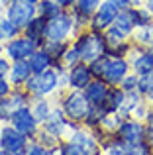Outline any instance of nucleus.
Returning a JSON list of instances; mask_svg holds the SVG:
<instances>
[{
    "mask_svg": "<svg viewBox=\"0 0 153 155\" xmlns=\"http://www.w3.org/2000/svg\"><path fill=\"white\" fill-rule=\"evenodd\" d=\"M71 45L79 53L80 63H86V65H90L92 61H96L102 55H106V49H108L104 31H96V30H90V28L80 30L79 34L71 39Z\"/></svg>",
    "mask_w": 153,
    "mask_h": 155,
    "instance_id": "f257e3e1",
    "label": "nucleus"
},
{
    "mask_svg": "<svg viewBox=\"0 0 153 155\" xmlns=\"http://www.w3.org/2000/svg\"><path fill=\"white\" fill-rule=\"evenodd\" d=\"M88 67H90V71H92V77L104 81L108 87H120L124 77H126L128 73H132L130 61L124 59V57L102 55L100 59L92 61Z\"/></svg>",
    "mask_w": 153,
    "mask_h": 155,
    "instance_id": "f03ea898",
    "label": "nucleus"
},
{
    "mask_svg": "<svg viewBox=\"0 0 153 155\" xmlns=\"http://www.w3.org/2000/svg\"><path fill=\"white\" fill-rule=\"evenodd\" d=\"M55 102L61 106L63 114L69 122L73 124H83L86 118L88 110H90V102L86 100L83 91H75V88H65L53 94Z\"/></svg>",
    "mask_w": 153,
    "mask_h": 155,
    "instance_id": "7ed1b4c3",
    "label": "nucleus"
},
{
    "mask_svg": "<svg viewBox=\"0 0 153 155\" xmlns=\"http://www.w3.org/2000/svg\"><path fill=\"white\" fill-rule=\"evenodd\" d=\"M79 34V28L75 24V18L69 10H63L59 16L47 20L45 28V41H61L69 43L75 35Z\"/></svg>",
    "mask_w": 153,
    "mask_h": 155,
    "instance_id": "20e7f679",
    "label": "nucleus"
},
{
    "mask_svg": "<svg viewBox=\"0 0 153 155\" xmlns=\"http://www.w3.org/2000/svg\"><path fill=\"white\" fill-rule=\"evenodd\" d=\"M26 92L31 98H41V96H53L55 92H59V73L53 67L47 69L43 73H34L30 77V81L26 83Z\"/></svg>",
    "mask_w": 153,
    "mask_h": 155,
    "instance_id": "39448f33",
    "label": "nucleus"
},
{
    "mask_svg": "<svg viewBox=\"0 0 153 155\" xmlns=\"http://www.w3.org/2000/svg\"><path fill=\"white\" fill-rule=\"evenodd\" d=\"M2 16L8 18L12 24H16L20 30H24L31 22V18L37 16V6L28 0H8L2 10Z\"/></svg>",
    "mask_w": 153,
    "mask_h": 155,
    "instance_id": "423d86ee",
    "label": "nucleus"
},
{
    "mask_svg": "<svg viewBox=\"0 0 153 155\" xmlns=\"http://www.w3.org/2000/svg\"><path fill=\"white\" fill-rule=\"evenodd\" d=\"M134 30H135V26H134V22H132V18L126 14V10H120V14H118V18L114 20V24L104 31L108 47L118 45V43H124V41H130Z\"/></svg>",
    "mask_w": 153,
    "mask_h": 155,
    "instance_id": "0eeeda50",
    "label": "nucleus"
},
{
    "mask_svg": "<svg viewBox=\"0 0 153 155\" xmlns=\"http://www.w3.org/2000/svg\"><path fill=\"white\" fill-rule=\"evenodd\" d=\"M75 126H79V124H73V122L67 120L65 114H63V110H61V106L55 102L53 110H51V114H49V118L41 124V130L47 132L49 136H53L55 140L63 141V140H67L69 132L75 128Z\"/></svg>",
    "mask_w": 153,
    "mask_h": 155,
    "instance_id": "6e6552de",
    "label": "nucleus"
},
{
    "mask_svg": "<svg viewBox=\"0 0 153 155\" xmlns=\"http://www.w3.org/2000/svg\"><path fill=\"white\" fill-rule=\"evenodd\" d=\"M8 124H10L12 128H16L18 132H22L24 136L30 137V140H35L37 132L41 130V124L35 120V116H34V112H31L30 106H22V108H18L14 114H12V118H10Z\"/></svg>",
    "mask_w": 153,
    "mask_h": 155,
    "instance_id": "1a4fd4ad",
    "label": "nucleus"
},
{
    "mask_svg": "<svg viewBox=\"0 0 153 155\" xmlns=\"http://www.w3.org/2000/svg\"><path fill=\"white\" fill-rule=\"evenodd\" d=\"M37 43L31 41L30 38H26L24 34L16 35V38L4 41V55L10 61H28L31 57V53L37 49Z\"/></svg>",
    "mask_w": 153,
    "mask_h": 155,
    "instance_id": "9d476101",
    "label": "nucleus"
},
{
    "mask_svg": "<svg viewBox=\"0 0 153 155\" xmlns=\"http://www.w3.org/2000/svg\"><path fill=\"white\" fill-rule=\"evenodd\" d=\"M30 137H26L22 132L12 128L10 124H2V134H0V149L14 153V155H24L30 145Z\"/></svg>",
    "mask_w": 153,
    "mask_h": 155,
    "instance_id": "9b49d317",
    "label": "nucleus"
},
{
    "mask_svg": "<svg viewBox=\"0 0 153 155\" xmlns=\"http://www.w3.org/2000/svg\"><path fill=\"white\" fill-rule=\"evenodd\" d=\"M31 96L26 92V88H12L8 96L0 100V124H8L12 114L22 106H30Z\"/></svg>",
    "mask_w": 153,
    "mask_h": 155,
    "instance_id": "f8f14e48",
    "label": "nucleus"
},
{
    "mask_svg": "<svg viewBox=\"0 0 153 155\" xmlns=\"http://www.w3.org/2000/svg\"><path fill=\"white\" fill-rule=\"evenodd\" d=\"M114 136L120 137L124 143H138V141H143L145 140V124L135 120L134 116L122 118V122H120V126H118Z\"/></svg>",
    "mask_w": 153,
    "mask_h": 155,
    "instance_id": "ddd939ff",
    "label": "nucleus"
},
{
    "mask_svg": "<svg viewBox=\"0 0 153 155\" xmlns=\"http://www.w3.org/2000/svg\"><path fill=\"white\" fill-rule=\"evenodd\" d=\"M100 4H102V0H76V4L71 8L69 12L73 14L75 24H76V28H79V31L84 30V28H88L90 18L94 16V12L98 10Z\"/></svg>",
    "mask_w": 153,
    "mask_h": 155,
    "instance_id": "4468645a",
    "label": "nucleus"
},
{
    "mask_svg": "<svg viewBox=\"0 0 153 155\" xmlns=\"http://www.w3.org/2000/svg\"><path fill=\"white\" fill-rule=\"evenodd\" d=\"M118 14H120L118 8L102 0V4L98 6V10H96L94 16L90 18L88 28H90V30H96V31H106L108 28L114 24V20L118 18Z\"/></svg>",
    "mask_w": 153,
    "mask_h": 155,
    "instance_id": "2eb2a0df",
    "label": "nucleus"
},
{
    "mask_svg": "<svg viewBox=\"0 0 153 155\" xmlns=\"http://www.w3.org/2000/svg\"><path fill=\"white\" fill-rule=\"evenodd\" d=\"M128 61H130L132 73H135V75H145V73L153 71V53L149 47L147 49L145 47H134Z\"/></svg>",
    "mask_w": 153,
    "mask_h": 155,
    "instance_id": "dca6fc26",
    "label": "nucleus"
},
{
    "mask_svg": "<svg viewBox=\"0 0 153 155\" xmlns=\"http://www.w3.org/2000/svg\"><path fill=\"white\" fill-rule=\"evenodd\" d=\"M92 79H94V77H92V71L86 63H79V65H75V67L67 69V83H69V88L84 91Z\"/></svg>",
    "mask_w": 153,
    "mask_h": 155,
    "instance_id": "f3484780",
    "label": "nucleus"
},
{
    "mask_svg": "<svg viewBox=\"0 0 153 155\" xmlns=\"http://www.w3.org/2000/svg\"><path fill=\"white\" fill-rule=\"evenodd\" d=\"M31 75H34V71L30 67V61H12L6 79L10 81V84L14 88H24Z\"/></svg>",
    "mask_w": 153,
    "mask_h": 155,
    "instance_id": "a211bd4d",
    "label": "nucleus"
},
{
    "mask_svg": "<svg viewBox=\"0 0 153 155\" xmlns=\"http://www.w3.org/2000/svg\"><path fill=\"white\" fill-rule=\"evenodd\" d=\"M108 91H110V87H108L104 81L92 79L83 92H84V96H86V100L90 102V106H104L106 96H108Z\"/></svg>",
    "mask_w": 153,
    "mask_h": 155,
    "instance_id": "6ab92c4d",
    "label": "nucleus"
},
{
    "mask_svg": "<svg viewBox=\"0 0 153 155\" xmlns=\"http://www.w3.org/2000/svg\"><path fill=\"white\" fill-rule=\"evenodd\" d=\"M45 28H47V20L43 18V16H35V18H31V22L22 30V34L41 47L43 43H45Z\"/></svg>",
    "mask_w": 153,
    "mask_h": 155,
    "instance_id": "aec40b11",
    "label": "nucleus"
},
{
    "mask_svg": "<svg viewBox=\"0 0 153 155\" xmlns=\"http://www.w3.org/2000/svg\"><path fill=\"white\" fill-rule=\"evenodd\" d=\"M53 106H55V98H53V96L31 98V102H30V108H31V112H34L35 120H37L39 124H43V122L49 118V114H51V110H53Z\"/></svg>",
    "mask_w": 153,
    "mask_h": 155,
    "instance_id": "412c9836",
    "label": "nucleus"
},
{
    "mask_svg": "<svg viewBox=\"0 0 153 155\" xmlns=\"http://www.w3.org/2000/svg\"><path fill=\"white\" fill-rule=\"evenodd\" d=\"M132 43L135 47H153V22L138 26L132 34Z\"/></svg>",
    "mask_w": 153,
    "mask_h": 155,
    "instance_id": "4be33fe9",
    "label": "nucleus"
},
{
    "mask_svg": "<svg viewBox=\"0 0 153 155\" xmlns=\"http://www.w3.org/2000/svg\"><path fill=\"white\" fill-rule=\"evenodd\" d=\"M28 61H30V67H31L34 73H43V71L53 67V59H51V55L43 49V47H37V49L31 53V57Z\"/></svg>",
    "mask_w": 153,
    "mask_h": 155,
    "instance_id": "5701e85b",
    "label": "nucleus"
},
{
    "mask_svg": "<svg viewBox=\"0 0 153 155\" xmlns=\"http://www.w3.org/2000/svg\"><path fill=\"white\" fill-rule=\"evenodd\" d=\"M106 114H110L104 106H90V110H88L86 118H84L83 126L88 130H96L100 124H102V120L106 118Z\"/></svg>",
    "mask_w": 153,
    "mask_h": 155,
    "instance_id": "b1692460",
    "label": "nucleus"
},
{
    "mask_svg": "<svg viewBox=\"0 0 153 155\" xmlns=\"http://www.w3.org/2000/svg\"><path fill=\"white\" fill-rule=\"evenodd\" d=\"M142 100H143V96L139 94L138 91H134V92H126V94H124V102H122V106H120L118 114H120L122 118H130L132 114H134L135 106L142 102Z\"/></svg>",
    "mask_w": 153,
    "mask_h": 155,
    "instance_id": "393cba45",
    "label": "nucleus"
},
{
    "mask_svg": "<svg viewBox=\"0 0 153 155\" xmlns=\"http://www.w3.org/2000/svg\"><path fill=\"white\" fill-rule=\"evenodd\" d=\"M124 94H126V92H124L120 87H110L108 96H106V102H104V108H106L110 114H118L120 106L124 102Z\"/></svg>",
    "mask_w": 153,
    "mask_h": 155,
    "instance_id": "a878e982",
    "label": "nucleus"
},
{
    "mask_svg": "<svg viewBox=\"0 0 153 155\" xmlns=\"http://www.w3.org/2000/svg\"><path fill=\"white\" fill-rule=\"evenodd\" d=\"M37 6V16H43L45 20H51L55 16H59L63 12V8L59 6L57 0H41V2L35 4Z\"/></svg>",
    "mask_w": 153,
    "mask_h": 155,
    "instance_id": "bb28decb",
    "label": "nucleus"
},
{
    "mask_svg": "<svg viewBox=\"0 0 153 155\" xmlns=\"http://www.w3.org/2000/svg\"><path fill=\"white\" fill-rule=\"evenodd\" d=\"M100 145H102V155H124L128 143H124V141L120 140V137H116V136H110Z\"/></svg>",
    "mask_w": 153,
    "mask_h": 155,
    "instance_id": "cd10ccee",
    "label": "nucleus"
},
{
    "mask_svg": "<svg viewBox=\"0 0 153 155\" xmlns=\"http://www.w3.org/2000/svg\"><path fill=\"white\" fill-rule=\"evenodd\" d=\"M126 14L132 18V22H134L135 28H138V26H143V24L153 22L151 14H149V12H147L143 6H130V8H126Z\"/></svg>",
    "mask_w": 153,
    "mask_h": 155,
    "instance_id": "c85d7f7f",
    "label": "nucleus"
},
{
    "mask_svg": "<svg viewBox=\"0 0 153 155\" xmlns=\"http://www.w3.org/2000/svg\"><path fill=\"white\" fill-rule=\"evenodd\" d=\"M41 47L51 55V59H53V65H55V63H63V55H65V51H67V47H69V43H61V41H45Z\"/></svg>",
    "mask_w": 153,
    "mask_h": 155,
    "instance_id": "c756f323",
    "label": "nucleus"
},
{
    "mask_svg": "<svg viewBox=\"0 0 153 155\" xmlns=\"http://www.w3.org/2000/svg\"><path fill=\"white\" fill-rule=\"evenodd\" d=\"M134 43H132V39L130 41H124V43H118V45H110L106 49V55L108 57H124V59H128L130 57V53L134 51Z\"/></svg>",
    "mask_w": 153,
    "mask_h": 155,
    "instance_id": "7c9ffc66",
    "label": "nucleus"
},
{
    "mask_svg": "<svg viewBox=\"0 0 153 155\" xmlns=\"http://www.w3.org/2000/svg\"><path fill=\"white\" fill-rule=\"evenodd\" d=\"M57 149H59V155H90L83 145L73 143V141H69V140H63Z\"/></svg>",
    "mask_w": 153,
    "mask_h": 155,
    "instance_id": "2f4dec72",
    "label": "nucleus"
},
{
    "mask_svg": "<svg viewBox=\"0 0 153 155\" xmlns=\"http://www.w3.org/2000/svg\"><path fill=\"white\" fill-rule=\"evenodd\" d=\"M138 92L143 96V98H147V96L153 92V71L145 73V75H138Z\"/></svg>",
    "mask_w": 153,
    "mask_h": 155,
    "instance_id": "473e14b6",
    "label": "nucleus"
},
{
    "mask_svg": "<svg viewBox=\"0 0 153 155\" xmlns=\"http://www.w3.org/2000/svg\"><path fill=\"white\" fill-rule=\"evenodd\" d=\"M24 155H59V149L57 147H45V145H41V143L31 140Z\"/></svg>",
    "mask_w": 153,
    "mask_h": 155,
    "instance_id": "72a5a7b5",
    "label": "nucleus"
},
{
    "mask_svg": "<svg viewBox=\"0 0 153 155\" xmlns=\"http://www.w3.org/2000/svg\"><path fill=\"white\" fill-rule=\"evenodd\" d=\"M151 153H153V147L145 140L138 141V143H128L126 151H124V155H151Z\"/></svg>",
    "mask_w": 153,
    "mask_h": 155,
    "instance_id": "f704fd0d",
    "label": "nucleus"
},
{
    "mask_svg": "<svg viewBox=\"0 0 153 155\" xmlns=\"http://www.w3.org/2000/svg\"><path fill=\"white\" fill-rule=\"evenodd\" d=\"M151 104L147 102V98H143L142 102H139L138 106H135V110H134V114H132V116L135 118V120H139V122H145L147 120V116H149L151 114Z\"/></svg>",
    "mask_w": 153,
    "mask_h": 155,
    "instance_id": "c9c22d12",
    "label": "nucleus"
},
{
    "mask_svg": "<svg viewBox=\"0 0 153 155\" xmlns=\"http://www.w3.org/2000/svg\"><path fill=\"white\" fill-rule=\"evenodd\" d=\"M2 34H4V41H8V39L20 35V34H22V30H20L16 24H12L8 18H2Z\"/></svg>",
    "mask_w": 153,
    "mask_h": 155,
    "instance_id": "e433bc0d",
    "label": "nucleus"
},
{
    "mask_svg": "<svg viewBox=\"0 0 153 155\" xmlns=\"http://www.w3.org/2000/svg\"><path fill=\"white\" fill-rule=\"evenodd\" d=\"M34 141H37V143H41V145H45V147H59V143H61L59 140H55L53 136H49V134L43 132V130H39V132H37V136H35Z\"/></svg>",
    "mask_w": 153,
    "mask_h": 155,
    "instance_id": "4c0bfd02",
    "label": "nucleus"
},
{
    "mask_svg": "<svg viewBox=\"0 0 153 155\" xmlns=\"http://www.w3.org/2000/svg\"><path fill=\"white\" fill-rule=\"evenodd\" d=\"M138 79H139V77L135 75V73H128V75L124 77L122 84H120V88H122L124 92H134V91H138Z\"/></svg>",
    "mask_w": 153,
    "mask_h": 155,
    "instance_id": "58836bf2",
    "label": "nucleus"
},
{
    "mask_svg": "<svg viewBox=\"0 0 153 155\" xmlns=\"http://www.w3.org/2000/svg\"><path fill=\"white\" fill-rule=\"evenodd\" d=\"M145 124V141L153 147V110H151V114L147 116V120L143 122Z\"/></svg>",
    "mask_w": 153,
    "mask_h": 155,
    "instance_id": "ea45409f",
    "label": "nucleus"
},
{
    "mask_svg": "<svg viewBox=\"0 0 153 155\" xmlns=\"http://www.w3.org/2000/svg\"><path fill=\"white\" fill-rule=\"evenodd\" d=\"M10 63L12 61L8 59L6 55H0V79H6L8 71H10Z\"/></svg>",
    "mask_w": 153,
    "mask_h": 155,
    "instance_id": "a19ab883",
    "label": "nucleus"
},
{
    "mask_svg": "<svg viewBox=\"0 0 153 155\" xmlns=\"http://www.w3.org/2000/svg\"><path fill=\"white\" fill-rule=\"evenodd\" d=\"M12 88H14V87L10 84V81H8V79H0V100H2L4 96L10 94Z\"/></svg>",
    "mask_w": 153,
    "mask_h": 155,
    "instance_id": "79ce46f5",
    "label": "nucleus"
},
{
    "mask_svg": "<svg viewBox=\"0 0 153 155\" xmlns=\"http://www.w3.org/2000/svg\"><path fill=\"white\" fill-rule=\"evenodd\" d=\"M104 2L112 4V6H116L118 10H126V8L132 6V0H104Z\"/></svg>",
    "mask_w": 153,
    "mask_h": 155,
    "instance_id": "37998d69",
    "label": "nucleus"
},
{
    "mask_svg": "<svg viewBox=\"0 0 153 155\" xmlns=\"http://www.w3.org/2000/svg\"><path fill=\"white\" fill-rule=\"evenodd\" d=\"M59 2V6L63 8V10H71V8L76 4V0H57Z\"/></svg>",
    "mask_w": 153,
    "mask_h": 155,
    "instance_id": "c03bdc74",
    "label": "nucleus"
},
{
    "mask_svg": "<svg viewBox=\"0 0 153 155\" xmlns=\"http://www.w3.org/2000/svg\"><path fill=\"white\" fill-rule=\"evenodd\" d=\"M143 8H145V10L149 12L151 18H153V0H145V2H143Z\"/></svg>",
    "mask_w": 153,
    "mask_h": 155,
    "instance_id": "a18cd8bd",
    "label": "nucleus"
},
{
    "mask_svg": "<svg viewBox=\"0 0 153 155\" xmlns=\"http://www.w3.org/2000/svg\"><path fill=\"white\" fill-rule=\"evenodd\" d=\"M2 18H4V16L0 14V41H4V34H2Z\"/></svg>",
    "mask_w": 153,
    "mask_h": 155,
    "instance_id": "49530a36",
    "label": "nucleus"
},
{
    "mask_svg": "<svg viewBox=\"0 0 153 155\" xmlns=\"http://www.w3.org/2000/svg\"><path fill=\"white\" fill-rule=\"evenodd\" d=\"M145 0H132V6H143Z\"/></svg>",
    "mask_w": 153,
    "mask_h": 155,
    "instance_id": "de8ad7c7",
    "label": "nucleus"
},
{
    "mask_svg": "<svg viewBox=\"0 0 153 155\" xmlns=\"http://www.w3.org/2000/svg\"><path fill=\"white\" fill-rule=\"evenodd\" d=\"M4 6H6V0H0V14H2V10H4Z\"/></svg>",
    "mask_w": 153,
    "mask_h": 155,
    "instance_id": "09e8293b",
    "label": "nucleus"
},
{
    "mask_svg": "<svg viewBox=\"0 0 153 155\" xmlns=\"http://www.w3.org/2000/svg\"><path fill=\"white\" fill-rule=\"evenodd\" d=\"M147 102H149V104H151V108H153V92H151L149 96H147Z\"/></svg>",
    "mask_w": 153,
    "mask_h": 155,
    "instance_id": "8fccbe9b",
    "label": "nucleus"
},
{
    "mask_svg": "<svg viewBox=\"0 0 153 155\" xmlns=\"http://www.w3.org/2000/svg\"><path fill=\"white\" fill-rule=\"evenodd\" d=\"M0 155H14V153H10V151H6V149H0Z\"/></svg>",
    "mask_w": 153,
    "mask_h": 155,
    "instance_id": "3c124183",
    "label": "nucleus"
},
{
    "mask_svg": "<svg viewBox=\"0 0 153 155\" xmlns=\"http://www.w3.org/2000/svg\"><path fill=\"white\" fill-rule=\"evenodd\" d=\"M0 55H4V41H0Z\"/></svg>",
    "mask_w": 153,
    "mask_h": 155,
    "instance_id": "603ef678",
    "label": "nucleus"
},
{
    "mask_svg": "<svg viewBox=\"0 0 153 155\" xmlns=\"http://www.w3.org/2000/svg\"><path fill=\"white\" fill-rule=\"evenodd\" d=\"M28 2H31V4H37V2H41V0H28Z\"/></svg>",
    "mask_w": 153,
    "mask_h": 155,
    "instance_id": "864d4df0",
    "label": "nucleus"
},
{
    "mask_svg": "<svg viewBox=\"0 0 153 155\" xmlns=\"http://www.w3.org/2000/svg\"><path fill=\"white\" fill-rule=\"evenodd\" d=\"M0 134H2V124H0Z\"/></svg>",
    "mask_w": 153,
    "mask_h": 155,
    "instance_id": "5fc2aeb1",
    "label": "nucleus"
},
{
    "mask_svg": "<svg viewBox=\"0 0 153 155\" xmlns=\"http://www.w3.org/2000/svg\"><path fill=\"white\" fill-rule=\"evenodd\" d=\"M149 49H151V53H153V47H149Z\"/></svg>",
    "mask_w": 153,
    "mask_h": 155,
    "instance_id": "6e6d98bb",
    "label": "nucleus"
},
{
    "mask_svg": "<svg viewBox=\"0 0 153 155\" xmlns=\"http://www.w3.org/2000/svg\"><path fill=\"white\" fill-rule=\"evenodd\" d=\"M151 155H153V153H151Z\"/></svg>",
    "mask_w": 153,
    "mask_h": 155,
    "instance_id": "4d7b16f0",
    "label": "nucleus"
}]
</instances>
